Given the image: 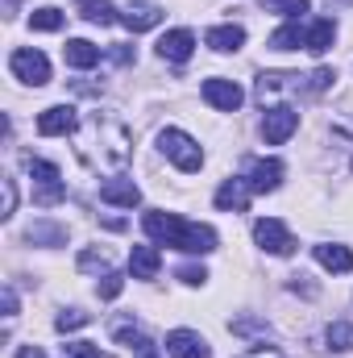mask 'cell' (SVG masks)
<instances>
[{"label":"cell","instance_id":"cell-29","mask_svg":"<svg viewBox=\"0 0 353 358\" xmlns=\"http://www.w3.org/2000/svg\"><path fill=\"white\" fill-rule=\"evenodd\" d=\"M233 334H270V325L258 321V317H237L233 321Z\"/></svg>","mask_w":353,"mask_h":358},{"label":"cell","instance_id":"cell-7","mask_svg":"<svg viewBox=\"0 0 353 358\" xmlns=\"http://www.w3.org/2000/svg\"><path fill=\"white\" fill-rule=\"evenodd\" d=\"M80 129V117L71 104H50L42 117H38V134L42 138H59V134H75Z\"/></svg>","mask_w":353,"mask_h":358},{"label":"cell","instance_id":"cell-10","mask_svg":"<svg viewBox=\"0 0 353 358\" xmlns=\"http://www.w3.org/2000/svg\"><path fill=\"white\" fill-rule=\"evenodd\" d=\"M121 21H125L129 34H146V29H154V25L163 21V8H158L154 0H137V4H129V8L121 13Z\"/></svg>","mask_w":353,"mask_h":358},{"label":"cell","instance_id":"cell-6","mask_svg":"<svg viewBox=\"0 0 353 358\" xmlns=\"http://www.w3.org/2000/svg\"><path fill=\"white\" fill-rule=\"evenodd\" d=\"M29 176L38 183V204H59L63 200V176H59V167L54 163H46V159H29Z\"/></svg>","mask_w":353,"mask_h":358},{"label":"cell","instance_id":"cell-21","mask_svg":"<svg viewBox=\"0 0 353 358\" xmlns=\"http://www.w3.org/2000/svg\"><path fill=\"white\" fill-rule=\"evenodd\" d=\"M295 46H303V25L299 21H287L283 29L270 34V50H295Z\"/></svg>","mask_w":353,"mask_h":358},{"label":"cell","instance_id":"cell-27","mask_svg":"<svg viewBox=\"0 0 353 358\" xmlns=\"http://www.w3.org/2000/svg\"><path fill=\"white\" fill-rule=\"evenodd\" d=\"M63 358H112V355H104V350L91 346V342H67V346H63Z\"/></svg>","mask_w":353,"mask_h":358},{"label":"cell","instance_id":"cell-22","mask_svg":"<svg viewBox=\"0 0 353 358\" xmlns=\"http://www.w3.org/2000/svg\"><path fill=\"white\" fill-rule=\"evenodd\" d=\"M324 338H329V346H333V350L350 355V350H353V321H333Z\"/></svg>","mask_w":353,"mask_h":358},{"label":"cell","instance_id":"cell-14","mask_svg":"<svg viewBox=\"0 0 353 358\" xmlns=\"http://www.w3.org/2000/svg\"><path fill=\"white\" fill-rule=\"evenodd\" d=\"M312 255H316V263H320V267L333 271V275H350V271H353L350 246H333V242H324V246H312Z\"/></svg>","mask_w":353,"mask_h":358},{"label":"cell","instance_id":"cell-23","mask_svg":"<svg viewBox=\"0 0 353 358\" xmlns=\"http://www.w3.org/2000/svg\"><path fill=\"white\" fill-rule=\"evenodd\" d=\"M63 13L59 8H38V13H29V25L33 29H42V34H54V29H63Z\"/></svg>","mask_w":353,"mask_h":358},{"label":"cell","instance_id":"cell-9","mask_svg":"<svg viewBox=\"0 0 353 358\" xmlns=\"http://www.w3.org/2000/svg\"><path fill=\"white\" fill-rule=\"evenodd\" d=\"M250 179H225L220 187H216V208L220 213H246L250 208Z\"/></svg>","mask_w":353,"mask_h":358},{"label":"cell","instance_id":"cell-20","mask_svg":"<svg viewBox=\"0 0 353 358\" xmlns=\"http://www.w3.org/2000/svg\"><path fill=\"white\" fill-rule=\"evenodd\" d=\"M80 17L91 25H112L117 8H112V0H80Z\"/></svg>","mask_w":353,"mask_h":358},{"label":"cell","instance_id":"cell-18","mask_svg":"<svg viewBox=\"0 0 353 358\" xmlns=\"http://www.w3.org/2000/svg\"><path fill=\"white\" fill-rule=\"evenodd\" d=\"M63 59H67V67H75V71H88L100 63V46H91L84 38H71L67 46H63Z\"/></svg>","mask_w":353,"mask_h":358},{"label":"cell","instance_id":"cell-36","mask_svg":"<svg viewBox=\"0 0 353 358\" xmlns=\"http://www.w3.org/2000/svg\"><path fill=\"white\" fill-rule=\"evenodd\" d=\"M4 13H17V0H4Z\"/></svg>","mask_w":353,"mask_h":358},{"label":"cell","instance_id":"cell-15","mask_svg":"<svg viewBox=\"0 0 353 358\" xmlns=\"http://www.w3.org/2000/svg\"><path fill=\"white\" fill-rule=\"evenodd\" d=\"M278 183H283V163L278 159H258L250 167V187L254 192H274Z\"/></svg>","mask_w":353,"mask_h":358},{"label":"cell","instance_id":"cell-35","mask_svg":"<svg viewBox=\"0 0 353 358\" xmlns=\"http://www.w3.org/2000/svg\"><path fill=\"white\" fill-rule=\"evenodd\" d=\"M133 358H158V350H154V346L146 342V346H142V350H137V355H133Z\"/></svg>","mask_w":353,"mask_h":358},{"label":"cell","instance_id":"cell-5","mask_svg":"<svg viewBox=\"0 0 353 358\" xmlns=\"http://www.w3.org/2000/svg\"><path fill=\"white\" fill-rule=\"evenodd\" d=\"M299 129V113L291 108V104H278V108H270L262 117V138H266V146H283L291 134Z\"/></svg>","mask_w":353,"mask_h":358},{"label":"cell","instance_id":"cell-30","mask_svg":"<svg viewBox=\"0 0 353 358\" xmlns=\"http://www.w3.org/2000/svg\"><path fill=\"white\" fill-rule=\"evenodd\" d=\"M80 267H84V271H96V267L104 271V267H108V255H96V250H84V255H80Z\"/></svg>","mask_w":353,"mask_h":358},{"label":"cell","instance_id":"cell-17","mask_svg":"<svg viewBox=\"0 0 353 358\" xmlns=\"http://www.w3.org/2000/svg\"><path fill=\"white\" fill-rule=\"evenodd\" d=\"M333 38H337V25H333V17H320V21H312V25L303 29V46H308L312 55H324V50L333 46Z\"/></svg>","mask_w":353,"mask_h":358},{"label":"cell","instance_id":"cell-34","mask_svg":"<svg viewBox=\"0 0 353 358\" xmlns=\"http://www.w3.org/2000/svg\"><path fill=\"white\" fill-rule=\"evenodd\" d=\"M17 358H46L38 346H17Z\"/></svg>","mask_w":353,"mask_h":358},{"label":"cell","instance_id":"cell-31","mask_svg":"<svg viewBox=\"0 0 353 358\" xmlns=\"http://www.w3.org/2000/svg\"><path fill=\"white\" fill-rule=\"evenodd\" d=\"M13 213H17V183L4 179V217H13Z\"/></svg>","mask_w":353,"mask_h":358},{"label":"cell","instance_id":"cell-3","mask_svg":"<svg viewBox=\"0 0 353 358\" xmlns=\"http://www.w3.org/2000/svg\"><path fill=\"white\" fill-rule=\"evenodd\" d=\"M8 71L21 80V84H33V88H42V84H50V59L42 55V50H13L8 55Z\"/></svg>","mask_w":353,"mask_h":358},{"label":"cell","instance_id":"cell-11","mask_svg":"<svg viewBox=\"0 0 353 358\" xmlns=\"http://www.w3.org/2000/svg\"><path fill=\"white\" fill-rule=\"evenodd\" d=\"M100 200H104V204L133 208V204H142V187H137L133 179H104V183H100Z\"/></svg>","mask_w":353,"mask_h":358},{"label":"cell","instance_id":"cell-8","mask_svg":"<svg viewBox=\"0 0 353 358\" xmlns=\"http://www.w3.org/2000/svg\"><path fill=\"white\" fill-rule=\"evenodd\" d=\"M204 100L212 108H220V113H237L241 100H246V92L237 88L233 80H204Z\"/></svg>","mask_w":353,"mask_h":358},{"label":"cell","instance_id":"cell-25","mask_svg":"<svg viewBox=\"0 0 353 358\" xmlns=\"http://www.w3.org/2000/svg\"><path fill=\"white\" fill-rule=\"evenodd\" d=\"M121 287H125V275L104 271V279L96 283V296H100V300H117V296H121Z\"/></svg>","mask_w":353,"mask_h":358},{"label":"cell","instance_id":"cell-32","mask_svg":"<svg viewBox=\"0 0 353 358\" xmlns=\"http://www.w3.org/2000/svg\"><path fill=\"white\" fill-rule=\"evenodd\" d=\"M179 279L195 287V283H204V279H208V271H204V267H179Z\"/></svg>","mask_w":353,"mask_h":358},{"label":"cell","instance_id":"cell-2","mask_svg":"<svg viewBox=\"0 0 353 358\" xmlns=\"http://www.w3.org/2000/svg\"><path fill=\"white\" fill-rule=\"evenodd\" d=\"M158 150L175 163L179 171H187V176L200 171V163H204V150H200L195 138H187L183 129H163V134H158Z\"/></svg>","mask_w":353,"mask_h":358},{"label":"cell","instance_id":"cell-4","mask_svg":"<svg viewBox=\"0 0 353 358\" xmlns=\"http://www.w3.org/2000/svg\"><path fill=\"white\" fill-rule=\"evenodd\" d=\"M254 242L262 246L266 255H291V250H295V238L287 234V225H283L278 217H262V221H254Z\"/></svg>","mask_w":353,"mask_h":358},{"label":"cell","instance_id":"cell-12","mask_svg":"<svg viewBox=\"0 0 353 358\" xmlns=\"http://www.w3.org/2000/svg\"><path fill=\"white\" fill-rule=\"evenodd\" d=\"M191 50H195V34L191 29H171V34L158 38V55L171 59V63H187Z\"/></svg>","mask_w":353,"mask_h":358},{"label":"cell","instance_id":"cell-19","mask_svg":"<svg viewBox=\"0 0 353 358\" xmlns=\"http://www.w3.org/2000/svg\"><path fill=\"white\" fill-rule=\"evenodd\" d=\"M158 267H163V259H158L154 246H133V250H129V271H133V279H154Z\"/></svg>","mask_w":353,"mask_h":358},{"label":"cell","instance_id":"cell-24","mask_svg":"<svg viewBox=\"0 0 353 358\" xmlns=\"http://www.w3.org/2000/svg\"><path fill=\"white\" fill-rule=\"evenodd\" d=\"M266 13H283V17H291V21H299L303 13H308V0H262Z\"/></svg>","mask_w":353,"mask_h":358},{"label":"cell","instance_id":"cell-33","mask_svg":"<svg viewBox=\"0 0 353 358\" xmlns=\"http://www.w3.org/2000/svg\"><path fill=\"white\" fill-rule=\"evenodd\" d=\"M241 358H287V355H278V350H266V346H254L250 355H241Z\"/></svg>","mask_w":353,"mask_h":358},{"label":"cell","instance_id":"cell-28","mask_svg":"<svg viewBox=\"0 0 353 358\" xmlns=\"http://www.w3.org/2000/svg\"><path fill=\"white\" fill-rule=\"evenodd\" d=\"M29 242H67V229H59V225H33Z\"/></svg>","mask_w":353,"mask_h":358},{"label":"cell","instance_id":"cell-16","mask_svg":"<svg viewBox=\"0 0 353 358\" xmlns=\"http://www.w3.org/2000/svg\"><path fill=\"white\" fill-rule=\"evenodd\" d=\"M204 42H208L212 50L229 55V50H241V46H246V29H241V25H216V29L204 34Z\"/></svg>","mask_w":353,"mask_h":358},{"label":"cell","instance_id":"cell-13","mask_svg":"<svg viewBox=\"0 0 353 358\" xmlns=\"http://www.w3.org/2000/svg\"><path fill=\"white\" fill-rule=\"evenodd\" d=\"M167 355L171 358H208V342L200 334H191V329H175L167 338Z\"/></svg>","mask_w":353,"mask_h":358},{"label":"cell","instance_id":"cell-37","mask_svg":"<svg viewBox=\"0 0 353 358\" xmlns=\"http://www.w3.org/2000/svg\"><path fill=\"white\" fill-rule=\"evenodd\" d=\"M329 4H350V0H329Z\"/></svg>","mask_w":353,"mask_h":358},{"label":"cell","instance_id":"cell-1","mask_svg":"<svg viewBox=\"0 0 353 358\" xmlns=\"http://www.w3.org/2000/svg\"><path fill=\"white\" fill-rule=\"evenodd\" d=\"M142 225H146V234L158 246H171V250H183V255H208V250H216V229L191 225V221H183L175 213H146Z\"/></svg>","mask_w":353,"mask_h":358},{"label":"cell","instance_id":"cell-26","mask_svg":"<svg viewBox=\"0 0 353 358\" xmlns=\"http://www.w3.org/2000/svg\"><path fill=\"white\" fill-rule=\"evenodd\" d=\"M91 313H84V308H67V313H59V334H67V329H80V325H88Z\"/></svg>","mask_w":353,"mask_h":358}]
</instances>
